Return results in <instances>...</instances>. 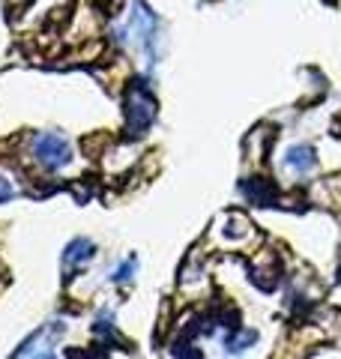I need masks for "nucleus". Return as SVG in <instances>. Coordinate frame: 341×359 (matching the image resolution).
Masks as SVG:
<instances>
[{
  "mask_svg": "<svg viewBox=\"0 0 341 359\" xmlns=\"http://www.w3.org/2000/svg\"><path fill=\"white\" fill-rule=\"evenodd\" d=\"M33 159L39 162L45 171H60L63 165H69L72 159V147L63 135L54 132H39L33 138Z\"/></svg>",
  "mask_w": 341,
  "mask_h": 359,
  "instance_id": "nucleus-1",
  "label": "nucleus"
},
{
  "mask_svg": "<svg viewBox=\"0 0 341 359\" xmlns=\"http://www.w3.org/2000/svg\"><path fill=\"white\" fill-rule=\"evenodd\" d=\"M129 129L132 135H144V129H150V123L156 120V99L147 87L141 84H132V93H129Z\"/></svg>",
  "mask_w": 341,
  "mask_h": 359,
  "instance_id": "nucleus-2",
  "label": "nucleus"
},
{
  "mask_svg": "<svg viewBox=\"0 0 341 359\" xmlns=\"http://www.w3.org/2000/svg\"><path fill=\"white\" fill-rule=\"evenodd\" d=\"M311 165H314V150L309 144H293V147L284 153V168L296 171V174H305Z\"/></svg>",
  "mask_w": 341,
  "mask_h": 359,
  "instance_id": "nucleus-3",
  "label": "nucleus"
},
{
  "mask_svg": "<svg viewBox=\"0 0 341 359\" xmlns=\"http://www.w3.org/2000/svg\"><path fill=\"white\" fill-rule=\"evenodd\" d=\"M93 249L96 246L90 240L78 237V240H72L69 246H66V251H63V260H66V264H84V260L93 258Z\"/></svg>",
  "mask_w": 341,
  "mask_h": 359,
  "instance_id": "nucleus-4",
  "label": "nucleus"
},
{
  "mask_svg": "<svg viewBox=\"0 0 341 359\" xmlns=\"http://www.w3.org/2000/svg\"><path fill=\"white\" fill-rule=\"evenodd\" d=\"M132 273H135V258H129L120 269H117V273H114V282H129Z\"/></svg>",
  "mask_w": 341,
  "mask_h": 359,
  "instance_id": "nucleus-5",
  "label": "nucleus"
},
{
  "mask_svg": "<svg viewBox=\"0 0 341 359\" xmlns=\"http://www.w3.org/2000/svg\"><path fill=\"white\" fill-rule=\"evenodd\" d=\"M15 195V188H12V183H9L6 177H0V204H6L9 197Z\"/></svg>",
  "mask_w": 341,
  "mask_h": 359,
  "instance_id": "nucleus-6",
  "label": "nucleus"
},
{
  "mask_svg": "<svg viewBox=\"0 0 341 359\" xmlns=\"http://www.w3.org/2000/svg\"><path fill=\"white\" fill-rule=\"evenodd\" d=\"M36 359H57V356H54V353H39Z\"/></svg>",
  "mask_w": 341,
  "mask_h": 359,
  "instance_id": "nucleus-7",
  "label": "nucleus"
}]
</instances>
